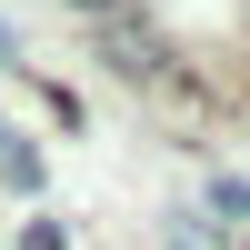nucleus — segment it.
Masks as SVG:
<instances>
[{
	"label": "nucleus",
	"mask_w": 250,
	"mask_h": 250,
	"mask_svg": "<svg viewBox=\"0 0 250 250\" xmlns=\"http://www.w3.org/2000/svg\"><path fill=\"white\" fill-rule=\"evenodd\" d=\"M210 210H230V220H250V180H240V170H220V180H210Z\"/></svg>",
	"instance_id": "nucleus-2"
},
{
	"label": "nucleus",
	"mask_w": 250,
	"mask_h": 250,
	"mask_svg": "<svg viewBox=\"0 0 250 250\" xmlns=\"http://www.w3.org/2000/svg\"><path fill=\"white\" fill-rule=\"evenodd\" d=\"M70 10H90V30H110V20H130L140 0H70Z\"/></svg>",
	"instance_id": "nucleus-3"
},
{
	"label": "nucleus",
	"mask_w": 250,
	"mask_h": 250,
	"mask_svg": "<svg viewBox=\"0 0 250 250\" xmlns=\"http://www.w3.org/2000/svg\"><path fill=\"white\" fill-rule=\"evenodd\" d=\"M0 180H10V190H40V150H30V140H20V130L0 140Z\"/></svg>",
	"instance_id": "nucleus-1"
},
{
	"label": "nucleus",
	"mask_w": 250,
	"mask_h": 250,
	"mask_svg": "<svg viewBox=\"0 0 250 250\" xmlns=\"http://www.w3.org/2000/svg\"><path fill=\"white\" fill-rule=\"evenodd\" d=\"M0 140H10V120H0Z\"/></svg>",
	"instance_id": "nucleus-4"
}]
</instances>
